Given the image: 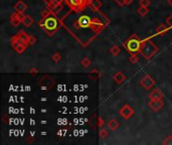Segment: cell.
Here are the masks:
<instances>
[{
	"mask_svg": "<svg viewBox=\"0 0 172 145\" xmlns=\"http://www.w3.org/2000/svg\"><path fill=\"white\" fill-rule=\"evenodd\" d=\"M140 50H141V54H142L145 58L150 59L152 58L153 54L157 52V48L151 42L147 40V42H145L144 44H143V46H141Z\"/></svg>",
	"mask_w": 172,
	"mask_h": 145,
	"instance_id": "cell-1",
	"label": "cell"
},
{
	"mask_svg": "<svg viewBox=\"0 0 172 145\" xmlns=\"http://www.w3.org/2000/svg\"><path fill=\"white\" fill-rule=\"evenodd\" d=\"M127 48H128L129 52H136L138 50H140L141 48V42L136 38H131L127 42L126 44Z\"/></svg>",
	"mask_w": 172,
	"mask_h": 145,
	"instance_id": "cell-2",
	"label": "cell"
},
{
	"mask_svg": "<svg viewBox=\"0 0 172 145\" xmlns=\"http://www.w3.org/2000/svg\"><path fill=\"white\" fill-rule=\"evenodd\" d=\"M141 85H142L143 88H145L146 90H150L151 88L154 86V80H153L149 75H146L145 77H143L142 80H141Z\"/></svg>",
	"mask_w": 172,
	"mask_h": 145,
	"instance_id": "cell-3",
	"label": "cell"
},
{
	"mask_svg": "<svg viewBox=\"0 0 172 145\" xmlns=\"http://www.w3.org/2000/svg\"><path fill=\"white\" fill-rule=\"evenodd\" d=\"M57 26V21L54 17H48L44 21V27L48 30H54Z\"/></svg>",
	"mask_w": 172,
	"mask_h": 145,
	"instance_id": "cell-4",
	"label": "cell"
},
{
	"mask_svg": "<svg viewBox=\"0 0 172 145\" xmlns=\"http://www.w3.org/2000/svg\"><path fill=\"white\" fill-rule=\"evenodd\" d=\"M133 113H134L133 109L128 105H125L124 107L120 110V114L125 118V119H128V118H130L131 116L133 115Z\"/></svg>",
	"mask_w": 172,
	"mask_h": 145,
	"instance_id": "cell-5",
	"label": "cell"
},
{
	"mask_svg": "<svg viewBox=\"0 0 172 145\" xmlns=\"http://www.w3.org/2000/svg\"><path fill=\"white\" fill-rule=\"evenodd\" d=\"M25 44V42H21V40L18 39V38L16 37V42H12V46L15 48L16 52H19V54H21V52L25 50V44Z\"/></svg>",
	"mask_w": 172,
	"mask_h": 145,
	"instance_id": "cell-6",
	"label": "cell"
},
{
	"mask_svg": "<svg viewBox=\"0 0 172 145\" xmlns=\"http://www.w3.org/2000/svg\"><path fill=\"white\" fill-rule=\"evenodd\" d=\"M150 106V108L153 110V111H158L159 109H161L163 106V102L160 100H151L148 104Z\"/></svg>",
	"mask_w": 172,
	"mask_h": 145,
	"instance_id": "cell-7",
	"label": "cell"
},
{
	"mask_svg": "<svg viewBox=\"0 0 172 145\" xmlns=\"http://www.w3.org/2000/svg\"><path fill=\"white\" fill-rule=\"evenodd\" d=\"M79 24L82 27H88V26L91 25V18L89 16H81L79 19Z\"/></svg>",
	"mask_w": 172,
	"mask_h": 145,
	"instance_id": "cell-8",
	"label": "cell"
},
{
	"mask_svg": "<svg viewBox=\"0 0 172 145\" xmlns=\"http://www.w3.org/2000/svg\"><path fill=\"white\" fill-rule=\"evenodd\" d=\"M14 8H15L16 11L19 12V13H23L26 10V8H27V5H26L22 0H19V1L14 5Z\"/></svg>",
	"mask_w": 172,
	"mask_h": 145,
	"instance_id": "cell-9",
	"label": "cell"
},
{
	"mask_svg": "<svg viewBox=\"0 0 172 145\" xmlns=\"http://www.w3.org/2000/svg\"><path fill=\"white\" fill-rule=\"evenodd\" d=\"M39 85L40 87L44 88V89H48V88H50V86H52V80L48 77H44V79L39 82Z\"/></svg>",
	"mask_w": 172,
	"mask_h": 145,
	"instance_id": "cell-10",
	"label": "cell"
},
{
	"mask_svg": "<svg viewBox=\"0 0 172 145\" xmlns=\"http://www.w3.org/2000/svg\"><path fill=\"white\" fill-rule=\"evenodd\" d=\"M149 98L151 100H160L162 98V94L159 90H153V92H151Z\"/></svg>",
	"mask_w": 172,
	"mask_h": 145,
	"instance_id": "cell-11",
	"label": "cell"
},
{
	"mask_svg": "<svg viewBox=\"0 0 172 145\" xmlns=\"http://www.w3.org/2000/svg\"><path fill=\"white\" fill-rule=\"evenodd\" d=\"M125 76H124V74L123 73H121V72H118V73H116V75L114 76V80L117 82L118 84H121V83H123V82L125 81Z\"/></svg>",
	"mask_w": 172,
	"mask_h": 145,
	"instance_id": "cell-12",
	"label": "cell"
},
{
	"mask_svg": "<svg viewBox=\"0 0 172 145\" xmlns=\"http://www.w3.org/2000/svg\"><path fill=\"white\" fill-rule=\"evenodd\" d=\"M22 23H23L26 27H29V26L32 25V23H33V19H32V17H30V16L28 15L24 16L23 20H22Z\"/></svg>",
	"mask_w": 172,
	"mask_h": 145,
	"instance_id": "cell-13",
	"label": "cell"
},
{
	"mask_svg": "<svg viewBox=\"0 0 172 145\" xmlns=\"http://www.w3.org/2000/svg\"><path fill=\"white\" fill-rule=\"evenodd\" d=\"M108 127L111 130H116L117 128L119 127V123L116 120H110V121L108 122Z\"/></svg>",
	"mask_w": 172,
	"mask_h": 145,
	"instance_id": "cell-14",
	"label": "cell"
},
{
	"mask_svg": "<svg viewBox=\"0 0 172 145\" xmlns=\"http://www.w3.org/2000/svg\"><path fill=\"white\" fill-rule=\"evenodd\" d=\"M17 38L18 39H20L21 42H27V40H28V38H29V36L27 35V34L25 33V32H20L19 34L17 35Z\"/></svg>",
	"mask_w": 172,
	"mask_h": 145,
	"instance_id": "cell-15",
	"label": "cell"
},
{
	"mask_svg": "<svg viewBox=\"0 0 172 145\" xmlns=\"http://www.w3.org/2000/svg\"><path fill=\"white\" fill-rule=\"evenodd\" d=\"M138 13L140 14L141 16H145L147 13H148V9H147L146 6H140V8L138 9Z\"/></svg>",
	"mask_w": 172,
	"mask_h": 145,
	"instance_id": "cell-16",
	"label": "cell"
},
{
	"mask_svg": "<svg viewBox=\"0 0 172 145\" xmlns=\"http://www.w3.org/2000/svg\"><path fill=\"white\" fill-rule=\"evenodd\" d=\"M90 3H91V5L93 6L95 9H98V8L101 7V1L100 0H92V1H90Z\"/></svg>",
	"mask_w": 172,
	"mask_h": 145,
	"instance_id": "cell-17",
	"label": "cell"
},
{
	"mask_svg": "<svg viewBox=\"0 0 172 145\" xmlns=\"http://www.w3.org/2000/svg\"><path fill=\"white\" fill-rule=\"evenodd\" d=\"M167 30V27L165 25H163V24H161V25L158 26V28L156 29V32L157 33H164L165 31Z\"/></svg>",
	"mask_w": 172,
	"mask_h": 145,
	"instance_id": "cell-18",
	"label": "cell"
},
{
	"mask_svg": "<svg viewBox=\"0 0 172 145\" xmlns=\"http://www.w3.org/2000/svg\"><path fill=\"white\" fill-rule=\"evenodd\" d=\"M84 0H69V3L71 4L73 6L77 7V6H80L82 3H83Z\"/></svg>",
	"mask_w": 172,
	"mask_h": 145,
	"instance_id": "cell-19",
	"label": "cell"
},
{
	"mask_svg": "<svg viewBox=\"0 0 172 145\" xmlns=\"http://www.w3.org/2000/svg\"><path fill=\"white\" fill-rule=\"evenodd\" d=\"M110 52H111V54H114V56H118L119 52H120V50H119V48L117 46H114L113 48H111V50H110Z\"/></svg>",
	"mask_w": 172,
	"mask_h": 145,
	"instance_id": "cell-20",
	"label": "cell"
},
{
	"mask_svg": "<svg viewBox=\"0 0 172 145\" xmlns=\"http://www.w3.org/2000/svg\"><path fill=\"white\" fill-rule=\"evenodd\" d=\"M90 64H91V61H90L88 58H85L83 61H82V65H83L85 68H88V67L90 66Z\"/></svg>",
	"mask_w": 172,
	"mask_h": 145,
	"instance_id": "cell-21",
	"label": "cell"
},
{
	"mask_svg": "<svg viewBox=\"0 0 172 145\" xmlns=\"http://www.w3.org/2000/svg\"><path fill=\"white\" fill-rule=\"evenodd\" d=\"M108 136V131L106 129H101L100 130V137L101 138H106Z\"/></svg>",
	"mask_w": 172,
	"mask_h": 145,
	"instance_id": "cell-22",
	"label": "cell"
},
{
	"mask_svg": "<svg viewBox=\"0 0 172 145\" xmlns=\"http://www.w3.org/2000/svg\"><path fill=\"white\" fill-rule=\"evenodd\" d=\"M52 60H54V62H58V61L61 60V54H57V52H56V54H54V57H52Z\"/></svg>",
	"mask_w": 172,
	"mask_h": 145,
	"instance_id": "cell-23",
	"label": "cell"
},
{
	"mask_svg": "<svg viewBox=\"0 0 172 145\" xmlns=\"http://www.w3.org/2000/svg\"><path fill=\"white\" fill-rule=\"evenodd\" d=\"M140 4H141L142 6H146V7H147V6H148L149 4H150V1H149V0H141V1H140Z\"/></svg>",
	"mask_w": 172,
	"mask_h": 145,
	"instance_id": "cell-24",
	"label": "cell"
},
{
	"mask_svg": "<svg viewBox=\"0 0 172 145\" xmlns=\"http://www.w3.org/2000/svg\"><path fill=\"white\" fill-rule=\"evenodd\" d=\"M166 24L168 26H170V27H172V14L170 16H169L168 18H167V20H166Z\"/></svg>",
	"mask_w": 172,
	"mask_h": 145,
	"instance_id": "cell-25",
	"label": "cell"
},
{
	"mask_svg": "<svg viewBox=\"0 0 172 145\" xmlns=\"http://www.w3.org/2000/svg\"><path fill=\"white\" fill-rule=\"evenodd\" d=\"M35 40H36V38L34 37V36H29V38H28L27 42L29 44H34V42H35Z\"/></svg>",
	"mask_w": 172,
	"mask_h": 145,
	"instance_id": "cell-26",
	"label": "cell"
},
{
	"mask_svg": "<svg viewBox=\"0 0 172 145\" xmlns=\"http://www.w3.org/2000/svg\"><path fill=\"white\" fill-rule=\"evenodd\" d=\"M130 61H131V63H133V64H135V63L138 62V58H137V56H135V54H133V56L130 58Z\"/></svg>",
	"mask_w": 172,
	"mask_h": 145,
	"instance_id": "cell-27",
	"label": "cell"
},
{
	"mask_svg": "<svg viewBox=\"0 0 172 145\" xmlns=\"http://www.w3.org/2000/svg\"><path fill=\"white\" fill-rule=\"evenodd\" d=\"M164 144H172V136L167 137V139L164 141Z\"/></svg>",
	"mask_w": 172,
	"mask_h": 145,
	"instance_id": "cell-28",
	"label": "cell"
},
{
	"mask_svg": "<svg viewBox=\"0 0 172 145\" xmlns=\"http://www.w3.org/2000/svg\"><path fill=\"white\" fill-rule=\"evenodd\" d=\"M115 1H116L119 5H125V3H126V0H115Z\"/></svg>",
	"mask_w": 172,
	"mask_h": 145,
	"instance_id": "cell-29",
	"label": "cell"
},
{
	"mask_svg": "<svg viewBox=\"0 0 172 145\" xmlns=\"http://www.w3.org/2000/svg\"><path fill=\"white\" fill-rule=\"evenodd\" d=\"M48 14H50V11H48V10H46V11L42 12V16H44V17H46Z\"/></svg>",
	"mask_w": 172,
	"mask_h": 145,
	"instance_id": "cell-30",
	"label": "cell"
},
{
	"mask_svg": "<svg viewBox=\"0 0 172 145\" xmlns=\"http://www.w3.org/2000/svg\"><path fill=\"white\" fill-rule=\"evenodd\" d=\"M131 2H132V0H126V3H125V5H128V4H130Z\"/></svg>",
	"mask_w": 172,
	"mask_h": 145,
	"instance_id": "cell-31",
	"label": "cell"
},
{
	"mask_svg": "<svg viewBox=\"0 0 172 145\" xmlns=\"http://www.w3.org/2000/svg\"><path fill=\"white\" fill-rule=\"evenodd\" d=\"M168 3L172 6V0H168Z\"/></svg>",
	"mask_w": 172,
	"mask_h": 145,
	"instance_id": "cell-32",
	"label": "cell"
}]
</instances>
